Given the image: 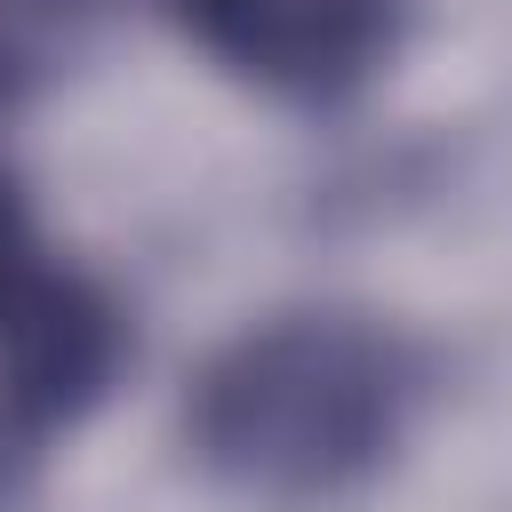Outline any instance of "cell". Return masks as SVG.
<instances>
[{
  "mask_svg": "<svg viewBox=\"0 0 512 512\" xmlns=\"http://www.w3.org/2000/svg\"><path fill=\"white\" fill-rule=\"evenodd\" d=\"M416 408V360L360 312H288L232 336L192 384V448L256 496H328L360 480Z\"/></svg>",
  "mask_w": 512,
  "mask_h": 512,
  "instance_id": "obj_1",
  "label": "cell"
},
{
  "mask_svg": "<svg viewBox=\"0 0 512 512\" xmlns=\"http://www.w3.org/2000/svg\"><path fill=\"white\" fill-rule=\"evenodd\" d=\"M176 16L216 64L296 104L352 96L400 40V0H176Z\"/></svg>",
  "mask_w": 512,
  "mask_h": 512,
  "instance_id": "obj_2",
  "label": "cell"
},
{
  "mask_svg": "<svg viewBox=\"0 0 512 512\" xmlns=\"http://www.w3.org/2000/svg\"><path fill=\"white\" fill-rule=\"evenodd\" d=\"M112 312L56 272H24L0 304V416L16 432H48L80 416L112 376Z\"/></svg>",
  "mask_w": 512,
  "mask_h": 512,
  "instance_id": "obj_3",
  "label": "cell"
},
{
  "mask_svg": "<svg viewBox=\"0 0 512 512\" xmlns=\"http://www.w3.org/2000/svg\"><path fill=\"white\" fill-rule=\"evenodd\" d=\"M16 280H24V224H16V200H8V184H0V304H8Z\"/></svg>",
  "mask_w": 512,
  "mask_h": 512,
  "instance_id": "obj_4",
  "label": "cell"
},
{
  "mask_svg": "<svg viewBox=\"0 0 512 512\" xmlns=\"http://www.w3.org/2000/svg\"><path fill=\"white\" fill-rule=\"evenodd\" d=\"M24 64H32V48H24V24H16V8L0 0V96H16Z\"/></svg>",
  "mask_w": 512,
  "mask_h": 512,
  "instance_id": "obj_5",
  "label": "cell"
}]
</instances>
